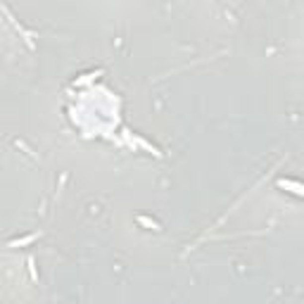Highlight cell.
Masks as SVG:
<instances>
[{
	"mask_svg": "<svg viewBox=\"0 0 304 304\" xmlns=\"http://www.w3.org/2000/svg\"><path fill=\"white\" fill-rule=\"evenodd\" d=\"M278 185H281V188H288L293 195L302 197V185L297 183V181H288V178H285V181H278Z\"/></svg>",
	"mask_w": 304,
	"mask_h": 304,
	"instance_id": "2",
	"label": "cell"
},
{
	"mask_svg": "<svg viewBox=\"0 0 304 304\" xmlns=\"http://www.w3.org/2000/svg\"><path fill=\"white\" fill-rule=\"evenodd\" d=\"M138 224H143V226H148L150 230H159V224H157V221H150L148 217H138Z\"/></svg>",
	"mask_w": 304,
	"mask_h": 304,
	"instance_id": "3",
	"label": "cell"
},
{
	"mask_svg": "<svg viewBox=\"0 0 304 304\" xmlns=\"http://www.w3.org/2000/svg\"><path fill=\"white\" fill-rule=\"evenodd\" d=\"M41 233H31V235H24V238H17V240H10L7 247H24V245H31L33 240H38Z\"/></svg>",
	"mask_w": 304,
	"mask_h": 304,
	"instance_id": "1",
	"label": "cell"
},
{
	"mask_svg": "<svg viewBox=\"0 0 304 304\" xmlns=\"http://www.w3.org/2000/svg\"><path fill=\"white\" fill-rule=\"evenodd\" d=\"M26 264H29V273H31V281H38V273H36V269H33V259H26Z\"/></svg>",
	"mask_w": 304,
	"mask_h": 304,
	"instance_id": "4",
	"label": "cell"
}]
</instances>
